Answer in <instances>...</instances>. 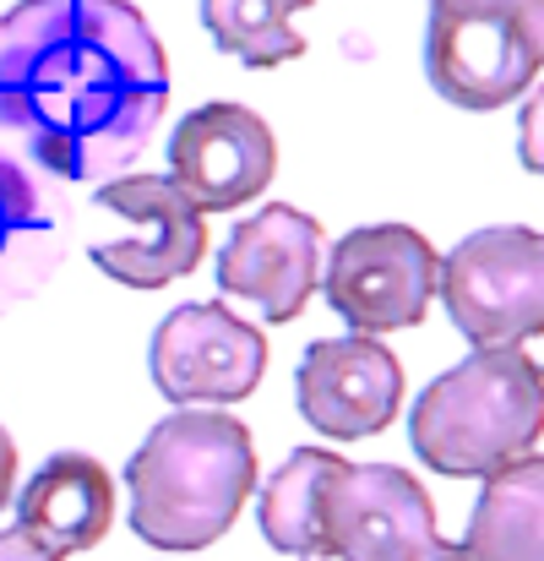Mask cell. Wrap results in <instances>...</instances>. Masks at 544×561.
<instances>
[{
  "instance_id": "obj_1",
  "label": "cell",
  "mask_w": 544,
  "mask_h": 561,
  "mask_svg": "<svg viewBox=\"0 0 544 561\" xmlns=\"http://www.w3.org/2000/svg\"><path fill=\"white\" fill-rule=\"evenodd\" d=\"M170 104V60L131 0H22L0 16V137L49 181L137 164Z\"/></svg>"
},
{
  "instance_id": "obj_2",
  "label": "cell",
  "mask_w": 544,
  "mask_h": 561,
  "mask_svg": "<svg viewBox=\"0 0 544 561\" xmlns=\"http://www.w3.org/2000/svg\"><path fill=\"white\" fill-rule=\"evenodd\" d=\"M131 529L153 551H207L223 540L256 491V447L234 414L175 409L126 463Z\"/></svg>"
},
{
  "instance_id": "obj_3",
  "label": "cell",
  "mask_w": 544,
  "mask_h": 561,
  "mask_svg": "<svg viewBox=\"0 0 544 561\" xmlns=\"http://www.w3.org/2000/svg\"><path fill=\"white\" fill-rule=\"evenodd\" d=\"M544 436V371L523 350H474L408 409V442L425 469L490 480Z\"/></svg>"
},
{
  "instance_id": "obj_4",
  "label": "cell",
  "mask_w": 544,
  "mask_h": 561,
  "mask_svg": "<svg viewBox=\"0 0 544 561\" xmlns=\"http://www.w3.org/2000/svg\"><path fill=\"white\" fill-rule=\"evenodd\" d=\"M436 295L474 350H523L544 333V234L523 224L474 229L441 256Z\"/></svg>"
},
{
  "instance_id": "obj_5",
  "label": "cell",
  "mask_w": 544,
  "mask_h": 561,
  "mask_svg": "<svg viewBox=\"0 0 544 561\" xmlns=\"http://www.w3.org/2000/svg\"><path fill=\"white\" fill-rule=\"evenodd\" d=\"M441 256L436 245L408 229V224H364L349 229L327 262H322V289L327 306L360 333L381 339L397 328H419L430 300H436Z\"/></svg>"
},
{
  "instance_id": "obj_6",
  "label": "cell",
  "mask_w": 544,
  "mask_h": 561,
  "mask_svg": "<svg viewBox=\"0 0 544 561\" xmlns=\"http://www.w3.org/2000/svg\"><path fill=\"white\" fill-rule=\"evenodd\" d=\"M436 540L425 485L397 463H333L322 485V557L414 561Z\"/></svg>"
},
{
  "instance_id": "obj_7",
  "label": "cell",
  "mask_w": 544,
  "mask_h": 561,
  "mask_svg": "<svg viewBox=\"0 0 544 561\" xmlns=\"http://www.w3.org/2000/svg\"><path fill=\"white\" fill-rule=\"evenodd\" d=\"M99 207L126 218L131 234L120 240H99L88 256L104 278L126 284V289H164L185 278L201 251H207V224L201 207L185 196L170 175H120L99 186Z\"/></svg>"
},
{
  "instance_id": "obj_8",
  "label": "cell",
  "mask_w": 544,
  "mask_h": 561,
  "mask_svg": "<svg viewBox=\"0 0 544 561\" xmlns=\"http://www.w3.org/2000/svg\"><path fill=\"white\" fill-rule=\"evenodd\" d=\"M148 366L170 403H240L267 371V339L218 300L181 306L159 322Z\"/></svg>"
},
{
  "instance_id": "obj_9",
  "label": "cell",
  "mask_w": 544,
  "mask_h": 561,
  "mask_svg": "<svg viewBox=\"0 0 544 561\" xmlns=\"http://www.w3.org/2000/svg\"><path fill=\"white\" fill-rule=\"evenodd\" d=\"M322 224L305 207L273 202L234 224L218 251V289L251 300L267 322H294L322 284Z\"/></svg>"
},
{
  "instance_id": "obj_10",
  "label": "cell",
  "mask_w": 544,
  "mask_h": 561,
  "mask_svg": "<svg viewBox=\"0 0 544 561\" xmlns=\"http://www.w3.org/2000/svg\"><path fill=\"white\" fill-rule=\"evenodd\" d=\"M278 170L267 121L245 104H201L170 137V181L201 213H234L256 202Z\"/></svg>"
},
{
  "instance_id": "obj_11",
  "label": "cell",
  "mask_w": 544,
  "mask_h": 561,
  "mask_svg": "<svg viewBox=\"0 0 544 561\" xmlns=\"http://www.w3.org/2000/svg\"><path fill=\"white\" fill-rule=\"evenodd\" d=\"M300 414L333 436V442H360L397 420L403 403V366L386 344L375 339H322L300 355L294 371Z\"/></svg>"
},
{
  "instance_id": "obj_12",
  "label": "cell",
  "mask_w": 544,
  "mask_h": 561,
  "mask_svg": "<svg viewBox=\"0 0 544 561\" xmlns=\"http://www.w3.org/2000/svg\"><path fill=\"white\" fill-rule=\"evenodd\" d=\"M71 251V202L22 148L0 137V317L33 300Z\"/></svg>"
},
{
  "instance_id": "obj_13",
  "label": "cell",
  "mask_w": 544,
  "mask_h": 561,
  "mask_svg": "<svg viewBox=\"0 0 544 561\" xmlns=\"http://www.w3.org/2000/svg\"><path fill=\"white\" fill-rule=\"evenodd\" d=\"M534 55L523 49L512 11L496 16H441L425 27V77L458 110H501L534 82Z\"/></svg>"
},
{
  "instance_id": "obj_14",
  "label": "cell",
  "mask_w": 544,
  "mask_h": 561,
  "mask_svg": "<svg viewBox=\"0 0 544 561\" xmlns=\"http://www.w3.org/2000/svg\"><path fill=\"white\" fill-rule=\"evenodd\" d=\"M115 524V480L88 453H55L16 496V529L55 557L93 551Z\"/></svg>"
},
{
  "instance_id": "obj_15",
  "label": "cell",
  "mask_w": 544,
  "mask_h": 561,
  "mask_svg": "<svg viewBox=\"0 0 544 561\" xmlns=\"http://www.w3.org/2000/svg\"><path fill=\"white\" fill-rule=\"evenodd\" d=\"M468 561H544V453L496 469L468 513Z\"/></svg>"
},
{
  "instance_id": "obj_16",
  "label": "cell",
  "mask_w": 544,
  "mask_h": 561,
  "mask_svg": "<svg viewBox=\"0 0 544 561\" xmlns=\"http://www.w3.org/2000/svg\"><path fill=\"white\" fill-rule=\"evenodd\" d=\"M333 463L338 458L322 447H294L283 469H273V480L262 485L256 518L267 546H278L283 557H322V485Z\"/></svg>"
},
{
  "instance_id": "obj_17",
  "label": "cell",
  "mask_w": 544,
  "mask_h": 561,
  "mask_svg": "<svg viewBox=\"0 0 544 561\" xmlns=\"http://www.w3.org/2000/svg\"><path fill=\"white\" fill-rule=\"evenodd\" d=\"M311 0H201V27L223 55H234L251 71H267L278 60L305 55V33H294V11Z\"/></svg>"
},
{
  "instance_id": "obj_18",
  "label": "cell",
  "mask_w": 544,
  "mask_h": 561,
  "mask_svg": "<svg viewBox=\"0 0 544 561\" xmlns=\"http://www.w3.org/2000/svg\"><path fill=\"white\" fill-rule=\"evenodd\" d=\"M518 148H523V164L544 181V82L529 93L523 104V121H518Z\"/></svg>"
},
{
  "instance_id": "obj_19",
  "label": "cell",
  "mask_w": 544,
  "mask_h": 561,
  "mask_svg": "<svg viewBox=\"0 0 544 561\" xmlns=\"http://www.w3.org/2000/svg\"><path fill=\"white\" fill-rule=\"evenodd\" d=\"M512 27L534 55V66H544V0H512Z\"/></svg>"
},
{
  "instance_id": "obj_20",
  "label": "cell",
  "mask_w": 544,
  "mask_h": 561,
  "mask_svg": "<svg viewBox=\"0 0 544 561\" xmlns=\"http://www.w3.org/2000/svg\"><path fill=\"white\" fill-rule=\"evenodd\" d=\"M0 561H66V557L44 551V546H38V540H27L22 529H5V535H0Z\"/></svg>"
},
{
  "instance_id": "obj_21",
  "label": "cell",
  "mask_w": 544,
  "mask_h": 561,
  "mask_svg": "<svg viewBox=\"0 0 544 561\" xmlns=\"http://www.w3.org/2000/svg\"><path fill=\"white\" fill-rule=\"evenodd\" d=\"M430 11H441V16H496V11H512V0H430Z\"/></svg>"
},
{
  "instance_id": "obj_22",
  "label": "cell",
  "mask_w": 544,
  "mask_h": 561,
  "mask_svg": "<svg viewBox=\"0 0 544 561\" xmlns=\"http://www.w3.org/2000/svg\"><path fill=\"white\" fill-rule=\"evenodd\" d=\"M11 485H16V442H11V431L0 425V513H5V502H11Z\"/></svg>"
},
{
  "instance_id": "obj_23",
  "label": "cell",
  "mask_w": 544,
  "mask_h": 561,
  "mask_svg": "<svg viewBox=\"0 0 544 561\" xmlns=\"http://www.w3.org/2000/svg\"><path fill=\"white\" fill-rule=\"evenodd\" d=\"M414 561H468V557H463V546H452V540H430Z\"/></svg>"
}]
</instances>
